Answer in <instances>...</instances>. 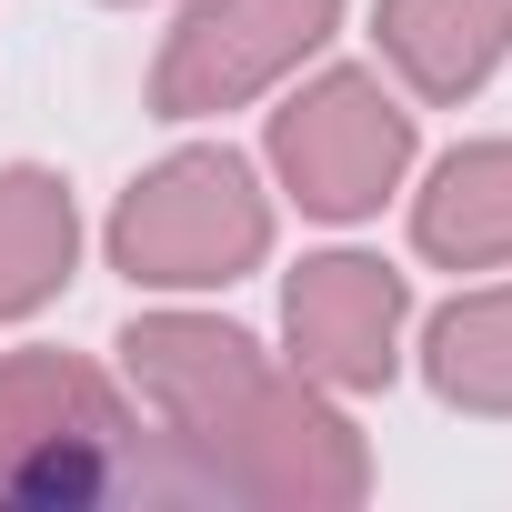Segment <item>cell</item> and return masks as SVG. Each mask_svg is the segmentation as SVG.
<instances>
[{
	"label": "cell",
	"mask_w": 512,
	"mask_h": 512,
	"mask_svg": "<svg viewBox=\"0 0 512 512\" xmlns=\"http://www.w3.org/2000/svg\"><path fill=\"white\" fill-rule=\"evenodd\" d=\"M121 382L131 402L171 432V452L272 512H352L372 502V442L342 412V392H322L312 372H292L262 332H241L201 302H151L121 322Z\"/></svg>",
	"instance_id": "1"
},
{
	"label": "cell",
	"mask_w": 512,
	"mask_h": 512,
	"mask_svg": "<svg viewBox=\"0 0 512 512\" xmlns=\"http://www.w3.org/2000/svg\"><path fill=\"white\" fill-rule=\"evenodd\" d=\"M272 231H282V191L262 181V161L231 141H181L151 171H131V191L101 221V251L141 302H201L262 272Z\"/></svg>",
	"instance_id": "2"
},
{
	"label": "cell",
	"mask_w": 512,
	"mask_h": 512,
	"mask_svg": "<svg viewBox=\"0 0 512 512\" xmlns=\"http://www.w3.org/2000/svg\"><path fill=\"white\" fill-rule=\"evenodd\" d=\"M412 161H422V111L372 61H322V71L282 81L272 131H262L272 191L302 221H332V231H352L382 201H402L412 191Z\"/></svg>",
	"instance_id": "3"
},
{
	"label": "cell",
	"mask_w": 512,
	"mask_h": 512,
	"mask_svg": "<svg viewBox=\"0 0 512 512\" xmlns=\"http://www.w3.org/2000/svg\"><path fill=\"white\" fill-rule=\"evenodd\" d=\"M141 402L91 352H0V502H91L131 472Z\"/></svg>",
	"instance_id": "4"
},
{
	"label": "cell",
	"mask_w": 512,
	"mask_h": 512,
	"mask_svg": "<svg viewBox=\"0 0 512 512\" xmlns=\"http://www.w3.org/2000/svg\"><path fill=\"white\" fill-rule=\"evenodd\" d=\"M342 41V0H191L151 61V121H221L272 101Z\"/></svg>",
	"instance_id": "5"
},
{
	"label": "cell",
	"mask_w": 512,
	"mask_h": 512,
	"mask_svg": "<svg viewBox=\"0 0 512 512\" xmlns=\"http://www.w3.org/2000/svg\"><path fill=\"white\" fill-rule=\"evenodd\" d=\"M282 362L312 372L342 402H372L412 362V272H392L382 251H302L282 272Z\"/></svg>",
	"instance_id": "6"
},
{
	"label": "cell",
	"mask_w": 512,
	"mask_h": 512,
	"mask_svg": "<svg viewBox=\"0 0 512 512\" xmlns=\"http://www.w3.org/2000/svg\"><path fill=\"white\" fill-rule=\"evenodd\" d=\"M372 51L422 111H462L512 61V0H372Z\"/></svg>",
	"instance_id": "7"
},
{
	"label": "cell",
	"mask_w": 512,
	"mask_h": 512,
	"mask_svg": "<svg viewBox=\"0 0 512 512\" xmlns=\"http://www.w3.org/2000/svg\"><path fill=\"white\" fill-rule=\"evenodd\" d=\"M412 251L432 272H512V131L462 141L412 191Z\"/></svg>",
	"instance_id": "8"
},
{
	"label": "cell",
	"mask_w": 512,
	"mask_h": 512,
	"mask_svg": "<svg viewBox=\"0 0 512 512\" xmlns=\"http://www.w3.org/2000/svg\"><path fill=\"white\" fill-rule=\"evenodd\" d=\"M81 282V201L51 161H0V332Z\"/></svg>",
	"instance_id": "9"
},
{
	"label": "cell",
	"mask_w": 512,
	"mask_h": 512,
	"mask_svg": "<svg viewBox=\"0 0 512 512\" xmlns=\"http://www.w3.org/2000/svg\"><path fill=\"white\" fill-rule=\"evenodd\" d=\"M412 362H422V382H432L442 412H462V422H512V282L452 292V302L422 322Z\"/></svg>",
	"instance_id": "10"
},
{
	"label": "cell",
	"mask_w": 512,
	"mask_h": 512,
	"mask_svg": "<svg viewBox=\"0 0 512 512\" xmlns=\"http://www.w3.org/2000/svg\"><path fill=\"white\" fill-rule=\"evenodd\" d=\"M111 11H141V0H111Z\"/></svg>",
	"instance_id": "11"
}]
</instances>
